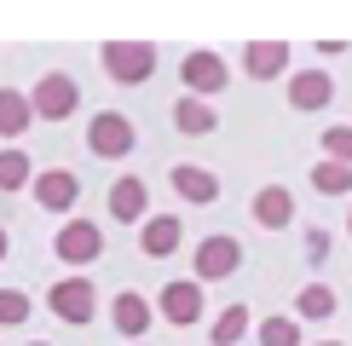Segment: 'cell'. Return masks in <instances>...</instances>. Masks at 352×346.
<instances>
[{
  "label": "cell",
  "instance_id": "cell-1",
  "mask_svg": "<svg viewBox=\"0 0 352 346\" xmlns=\"http://www.w3.org/2000/svg\"><path fill=\"white\" fill-rule=\"evenodd\" d=\"M98 58H104V69L116 81H127V86L151 81V69H156V47H151V41H104Z\"/></svg>",
  "mask_w": 352,
  "mask_h": 346
},
{
  "label": "cell",
  "instance_id": "cell-2",
  "mask_svg": "<svg viewBox=\"0 0 352 346\" xmlns=\"http://www.w3.org/2000/svg\"><path fill=\"white\" fill-rule=\"evenodd\" d=\"M87 150L104 156V162H116V156L133 150V122H127L122 110H98L93 127H87Z\"/></svg>",
  "mask_w": 352,
  "mask_h": 346
},
{
  "label": "cell",
  "instance_id": "cell-3",
  "mask_svg": "<svg viewBox=\"0 0 352 346\" xmlns=\"http://www.w3.org/2000/svg\"><path fill=\"white\" fill-rule=\"evenodd\" d=\"M76 81L64 76V69H47V76L35 81V93H29V104H35V115H47V122H64V115H76Z\"/></svg>",
  "mask_w": 352,
  "mask_h": 346
},
{
  "label": "cell",
  "instance_id": "cell-4",
  "mask_svg": "<svg viewBox=\"0 0 352 346\" xmlns=\"http://www.w3.org/2000/svg\"><path fill=\"white\" fill-rule=\"evenodd\" d=\"M47 306H52L58 317H64V323H93L98 288H93V277H64V283H52Z\"/></svg>",
  "mask_w": 352,
  "mask_h": 346
},
{
  "label": "cell",
  "instance_id": "cell-5",
  "mask_svg": "<svg viewBox=\"0 0 352 346\" xmlns=\"http://www.w3.org/2000/svg\"><path fill=\"white\" fill-rule=\"evenodd\" d=\"M52 254H58V260H69V266H93V260L104 254V231H98L93 220H69L64 231H58Z\"/></svg>",
  "mask_w": 352,
  "mask_h": 346
},
{
  "label": "cell",
  "instance_id": "cell-6",
  "mask_svg": "<svg viewBox=\"0 0 352 346\" xmlns=\"http://www.w3.org/2000/svg\"><path fill=\"white\" fill-rule=\"evenodd\" d=\"M243 266V242L237 237H202L197 242V277L214 283V277H231Z\"/></svg>",
  "mask_w": 352,
  "mask_h": 346
},
{
  "label": "cell",
  "instance_id": "cell-7",
  "mask_svg": "<svg viewBox=\"0 0 352 346\" xmlns=\"http://www.w3.org/2000/svg\"><path fill=\"white\" fill-rule=\"evenodd\" d=\"M179 81L190 86V98H202V93H219V86L231 81V69L219 64V52H185V64H179Z\"/></svg>",
  "mask_w": 352,
  "mask_h": 346
},
{
  "label": "cell",
  "instance_id": "cell-8",
  "mask_svg": "<svg viewBox=\"0 0 352 346\" xmlns=\"http://www.w3.org/2000/svg\"><path fill=\"white\" fill-rule=\"evenodd\" d=\"M29 196H35L41 208H47V214H64V208H76L81 185H76V173H64V168H47V173H35Z\"/></svg>",
  "mask_w": 352,
  "mask_h": 346
},
{
  "label": "cell",
  "instance_id": "cell-9",
  "mask_svg": "<svg viewBox=\"0 0 352 346\" xmlns=\"http://www.w3.org/2000/svg\"><path fill=\"white\" fill-rule=\"evenodd\" d=\"M329 98H335L329 69H300V76L289 81V104H295V110H324Z\"/></svg>",
  "mask_w": 352,
  "mask_h": 346
},
{
  "label": "cell",
  "instance_id": "cell-10",
  "mask_svg": "<svg viewBox=\"0 0 352 346\" xmlns=\"http://www.w3.org/2000/svg\"><path fill=\"white\" fill-rule=\"evenodd\" d=\"M110 323L122 329L127 341H139V346H144V329H151V300H144V295H133V288H127V295H116Z\"/></svg>",
  "mask_w": 352,
  "mask_h": 346
},
{
  "label": "cell",
  "instance_id": "cell-11",
  "mask_svg": "<svg viewBox=\"0 0 352 346\" xmlns=\"http://www.w3.org/2000/svg\"><path fill=\"white\" fill-rule=\"evenodd\" d=\"M162 317H168V323H179V329H190L202 317V288L197 283H168L162 288Z\"/></svg>",
  "mask_w": 352,
  "mask_h": 346
},
{
  "label": "cell",
  "instance_id": "cell-12",
  "mask_svg": "<svg viewBox=\"0 0 352 346\" xmlns=\"http://www.w3.org/2000/svg\"><path fill=\"white\" fill-rule=\"evenodd\" d=\"M243 69L254 81H272L277 69H289V47H283V41H248V47H243Z\"/></svg>",
  "mask_w": 352,
  "mask_h": 346
},
{
  "label": "cell",
  "instance_id": "cell-13",
  "mask_svg": "<svg viewBox=\"0 0 352 346\" xmlns=\"http://www.w3.org/2000/svg\"><path fill=\"white\" fill-rule=\"evenodd\" d=\"M144 208H151V191H144V179H116L110 185V214L122 225H139Z\"/></svg>",
  "mask_w": 352,
  "mask_h": 346
},
{
  "label": "cell",
  "instance_id": "cell-14",
  "mask_svg": "<svg viewBox=\"0 0 352 346\" xmlns=\"http://www.w3.org/2000/svg\"><path fill=\"white\" fill-rule=\"evenodd\" d=\"M139 242H144L151 260H168L173 249H179V220H173V214H151L144 231H139Z\"/></svg>",
  "mask_w": 352,
  "mask_h": 346
},
{
  "label": "cell",
  "instance_id": "cell-15",
  "mask_svg": "<svg viewBox=\"0 0 352 346\" xmlns=\"http://www.w3.org/2000/svg\"><path fill=\"white\" fill-rule=\"evenodd\" d=\"M254 220L266 225V231H277V225H289V220H295V196H289L283 185H266V191L254 196Z\"/></svg>",
  "mask_w": 352,
  "mask_h": 346
},
{
  "label": "cell",
  "instance_id": "cell-16",
  "mask_svg": "<svg viewBox=\"0 0 352 346\" xmlns=\"http://www.w3.org/2000/svg\"><path fill=\"white\" fill-rule=\"evenodd\" d=\"M214 104L208 98H190V93H179V104H173V127H179V133H214Z\"/></svg>",
  "mask_w": 352,
  "mask_h": 346
},
{
  "label": "cell",
  "instance_id": "cell-17",
  "mask_svg": "<svg viewBox=\"0 0 352 346\" xmlns=\"http://www.w3.org/2000/svg\"><path fill=\"white\" fill-rule=\"evenodd\" d=\"M173 191H179L185 202H214L219 196V179H214L208 168H190L185 162V168H173Z\"/></svg>",
  "mask_w": 352,
  "mask_h": 346
},
{
  "label": "cell",
  "instance_id": "cell-18",
  "mask_svg": "<svg viewBox=\"0 0 352 346\" xmlns=\"http://www.w3.org/2000/svg\"><path fill=\"white\" fill-rule=\"evenodd\" d=\"M29 122H35V104H29L23 93H0V133H6V139H18Z\"/></svg>",
  "mask_w": 352,
  "mask_h": 346
},
{
  "label": "cell",
  "instance_id": "cell-19",
  "mask_svg": "<svg viewBox=\"0 0 352 346\" xmlns=\"http://www.w3.org/2000/svg\"><path fill=\"white\" fill-rule=\"evenodd\" d=\"M312 185H318V196H352V168L346 162H318Z\"/></svg>",
  "mask_w": 352,
  "mask_h": 346
},
{
  "label": "cell",
  "instance_id": "cell-20",
  "mask_svg": "<svg viewBox=\"0 0 352 346\" xmlns=\"http://www.w3.org/2000/svg\"><path fill=\"white\" fill-rule=\"evenodd\" d=\"M35 185V168H29L23 150H0V191H23Z\"/></svg>",
  "mask_w": 352,
  "mask_h": 346
},
{
  "label": "cell",
  "instance_id": "cell-21",
  "mask_svg": "<svg viewBox=\"0 0 352 346\" xmlns=\"http://www.w3.org/2000/svg\"><path fill=\"white\" fill-rule=\"evenodd\" d=\"M248 335V306H226L214 317V346H237Z\"/></svg>",
  "mask_w": 352,
  "mask_h": 346
},
{
  "label": "cell",
  "instance_id": "cell-22",
  "mask_svg": "<svg viewBox=\"0 0 352 346\" xmlns=\"http://www.w3.org/2000/svg\"><path fill=\"white\" fill-rule=\"evenodd\" d=\"M335 306H341V300H335L329 283H306L300 288V317H335Z\"/></svg>",
  "mask_w": 352,
  "mask_h": 346
},
{
  "label": "cell",
  "instance_id": "cell-23",
  "mask_svg": "<svg viewBox=\"0 0 352 346\" xmlns=\"http://www.w3.org/2000/svg\"><path fill=\"white\" fill-rule=\"evenodd\" d=\"M260 346H300V323L295 317H266L260 323Z\"/></svg>",
  "mask_w": 352,
  "mask_h": 346
},
{
  "label": "cell",
  "instance_id": "cell-24",
  "mask_svg": "<svg viewBox=\"0 0 352 346\" xmlns=\"http://www.w3.org/2000/svg\"><path fill=\"white\" fill-rule=\"evenodd\" d=\"M324 156L352 168V127H324Z\"/></svg>",
  "mask_w": 352,
  "mask_h": 346
},
{
  "label": "cell",
  "instance_id": "cell-25",
  "mask_svg": "<svg viewBox=\"0 0 352 346\" xmlns=\"http://www.w3.org/2000/svg\"><path fill=\"white\" fill-rule=\"evenodd\" d=\"M29 317V295H18V288H0V323H23Z\"/></svg>",
  "mask_w": 352,
  "mask_h": 346
},
{
  "label": "cell",
  "instance_id": "cell-26",
  "mask_svg": "<svg viewBox=\"0 0 352 346\" xmlns=\"http://www.w3.org/2000/svg\"><path fill=\"white\" fill-rule=\"evenodd\" d=\"M306 260H318V266L329 260V231H324V225H318V231H306Z\"/></svg>",
  "mask_w": 352,
  "mask_h": 346
},
{
  "label": "cell",
  "instance_id": "cell-27",
  "mask_svg": "<svg viewBox=\"0 0 352 346\" xmlns=\"http://www.w3.org/2000/svg\"><path fill=\"white\" fill-rule=\"evenodd\" d=\"M0 260H6V225H0Z\"/></svg>",
  "mask_w": 352,
  "mask_h": 346
},
{
  "label": "cell",
  "instance_id": "cell-28",
  "mask_svg": "<svg viewBox=\"0 0 352 346\" xmlns=\"http://www.w3.org/2000/svg\"><path fill=\"white\" fill-rule=\"evenodd\" d=\"M29 346H47V341H29Z\"/></svg>",
  "mask_w": 352,
  "mask_h": 346
},
{
  "label": "cell",
  "instance_id": "cell-29",
  "mask_svg": "<svg viewBox=\"0 0 352 346\" xmlns=\"http://www.w3.org/2000/svg\"><path fill=\"white\" fill-rule=\"evenodd\" d=\"M324 346H341V341H324Z\"/></svg>",
  "mask_w": 352,
  "mask_h": 346
},
{
  "label": "cell",
  "instance_id": "cell-30",
  "mask_svg": "<svg viewBox=\"0 0 352 346\" xmlns=\"http://www.w3.org/2000/svg\"><path fill=\"white\" fill-rule=\"evenodd\" d=\"M346 225H352V220H346Z\"/></svg>",
  "mask_w": 352,
  "mask_h": 346
}]
</instances>
